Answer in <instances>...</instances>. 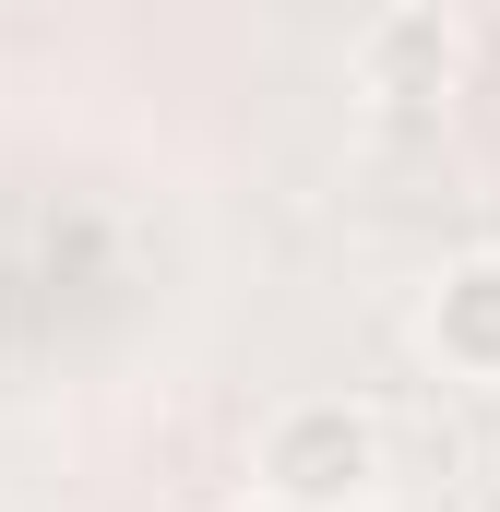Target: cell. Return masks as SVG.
<instances>
[{"instance_id": "obj_1", "label": "cell", "mask_w": 500, "mask_h": 512, "mask_svg": "<svg viewBox=\"0 0 500 512\" xmlns=\"http://www.w3.org/2000/svg\"><path fill=\"white\" fill-rule=\"evenodd\" d=\"M393 477V429L358 393H286L250 429V489L274 512H370Z\"/></svg>"}, {"instance_id": "obj_2", "label": "cell", "mask_w": 500, "mask_h": 512, "mask_svg": "<svg viewBox=\"0 0 500 512\" xmlns=\"http://www.w3.org/2000/svg\"><path fill=\"white\" fill-rule=\"evenodd\" d=\"M346 84L381 131H429L453 96H465V24L441 0H381L370 24L346 36Z\"/></svg>"}, {"instance_id": "obj_3", "label": "cell", "mask_w": 500, "mask_h": 512, "mask_svg": "<svg viewBox=\"0 0 500 512\" xmlns=\"http://www.w3.org/2000/svg\"><path fill=\"white\" fill-rule=\"evenodd\" d=\"M429 358L453 382H500V251H453L429 274V310H417Z\"/></svg>"}]
</instances>
